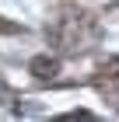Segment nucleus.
I'll use <instances>...</instances> for the list:
<instances>
[{"instance_id":"obj_1","label":"nucleus","mask_w":119,"mask_h":122,"mask_svg":"<svg viewBox=\"0 0 119 122\" xmlns=\"http://www.w3.org/2000/svg\"><path fill=\"white\" fill-rule=\"evenodd\" d=\"M98 91H102V98H109V101L119 108V59H109V63L102 66Z\"/></svg>"},{"instance_id":"obj_2","label":"nucleus","mask_w":119,"mask_h":122,"mask_svg":"<svg viewBox=\"0 0 119 122\" xmlns=\"http://www.w3.org/2000/svg\"><path fill=\"white\" fill-rule=\"evenodd\" d=\"M28 70H32L39 80H53L56 70H60V63H56V59H49V56H39V59H32V66H28Z\"/></svg>"}]
</instances>
